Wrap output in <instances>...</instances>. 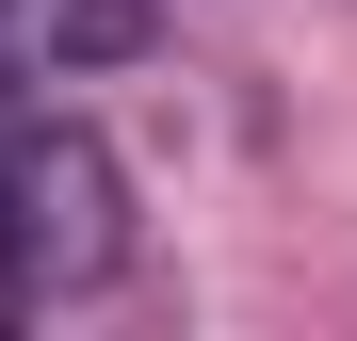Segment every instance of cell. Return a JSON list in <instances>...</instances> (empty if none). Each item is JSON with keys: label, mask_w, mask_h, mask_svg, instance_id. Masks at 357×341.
I'll return each instance as SVG.
<instances>
[{"label": "cell", "mask_w": 357, "mask_h": 341, "mask_svg": "<svg viewBox=\"0 0 357 341\" xmlns=\"http://www.w3.org/2000/svg\"><path fill=\"white\" fill-rule=\"evenodd\" d=\"M130 260V179L66 114H0V293H98Z\"/></svg>", "instance_id": "obj_1"}, {"label": "cell", "mask_w": 357, "mask_h": 341, "mask_svg": "<svg viewBox=\"0 0 357 341\" xmlns=\"http://www.w3.org/2000/svg\"><path fill=\"white\" fill-rule=\"evenodd\" d=\"M146 33H162V0H0V82H66V66H114Z\"/></svg>", "instance_id": "obj_2"}]
</instances>
